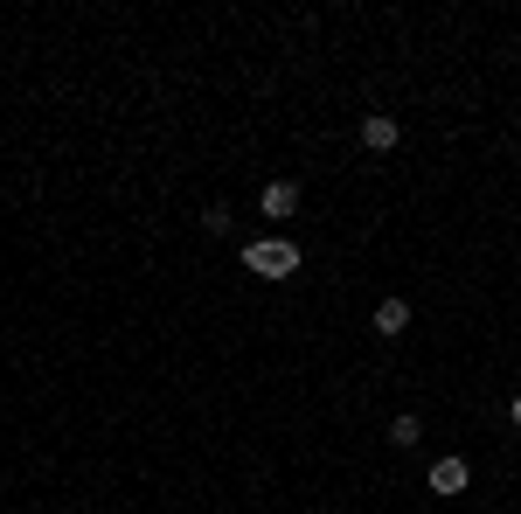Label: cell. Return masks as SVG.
<instances>
[{
	"label": "cell",
	"mask_w": 521,
	"mask_h": 514,
	"mask_svg": "<svg viewBox=\"0 0 521 514\" xmlns=\"http://www.w3.org/2000/svg\"><path fill=\"white\" fill-rule=\"evenodd\" d=\"M230 223H237V216H230V202H209V216H202V230H216V237H223Z\"/></svg>",
	"instance_id": "7"
},
{
	"label": "cell",
	"mask_w": 521,
	"mask_h": 514,
	"mask_svg": "<svg viewBox=\"0 0 521 514\" xmlns=\"http://www.w3.org/2000/svg\"><path fill=\"white\" fill-rule=\"evenodd\" d=\"M244 271H258V278H292V271H299V244L258 237V244H244Z\"/></svg>",
	"instance_id": "1"
},
{
	"label": "cell",
	"mask_w": 521,
	"mask_h": 514,
	"mask_svg": "<svg viewBox=\"0 0 521 514\" xmlns=\"http://www.w3.org/2000/svg\"><path fill=\"white\" fill-rule=\"evenodd\" d=\"M508 424H515V431H521V389H515V403H508Z\"/></svg>",
	"instance_id": "8"
},
{
	"label": "cell",
	"mask_w": 521,
	"mask_h": 514,
	"mask_svg": "<svg viewBox=\"0 0 521 514\" xmlns=\"http://www.w3.org/2000/svg\"><path fill=\"white\" fill-rule=\"evenodd\" d=\"M466 480H473V466H466L459 452L431 459V494H466Z\"/></svg>",
	"instance_id": "2"
},
{
	"label": "cell",
	"mask_w": 521,
	"mask_h": 514,
	"mask_svg": "<svg viewBox=\"0 0 521 514\" xmlns=\"http://www.w3.org/2000/svg\"><path fill=\"white\" fill-rule=\"evenodd\" d=\"M376 334H383V341L410 334V299H383V306H376Z\"/></svg>",
	"instance_id": "5"
},
{
	"label": "cell",
	"mask_w": 521,
	"mask_h": 514,
	"mask_svg": "<svg viewBox=\"0 0 521 514\" xmlns=\"http://www.w3.org/2000/svg\"><path fill=\"white\" fill-rule=\"evenodd\" d=\"M258 209L271 216V223H292V216H299V181H271V188L258 195Z\"/></svg>",
	"instance_id": "3"
},
{
	"label": "cell",
	"mask_w": 521,
	"mask_h": 514,
	"mask_svg": "<svg viewBox=\"0 0 521 514\" xmlns=\"http://www.w3.org/2000/svg\"><path fill=\"white\" fill-rule=\"evenodd\" d=\"M390 445H424V424H417L410 410H403V417L390 424Z\"/></svg>",
	"instance_id": "6"
},
{
	"label": "cell",
	"mask_w": 521,
	"mask_h": 514,
	"mask_svg": "<svg viewBox=\"0 0 521 514\" xmlns=\"http://www.w3.org/2000/svg\"><path fill=\"white\" fill-rule=\"evenodd\" d=\"M396 139H403V126H396L390 112H369V119H362V146H369V153H396Z\"/></svg>",
	"instance_id": "4"
}]
</instances>
